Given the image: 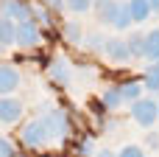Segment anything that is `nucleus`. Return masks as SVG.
Returning <instances> with one entry per match:
<instances>
[{
	"mask_svg": "<svg viewBox=\"0 0 159 157\" xmlns=\"http://www.w3.org/2000/svg\"><path fill=\"white\" fill-rule=\"evenodd\" d=\"M126 8H129V14H131V20H134V22H145V20H148V14H151L148 0H126Z\"/></svg>",
	"mask_w": 159,
	"mask_h": 157,
	"instance_id": "obj_8",
	"label": "nucleus"
},
{
	"mask_svg": "<svg viewBox=\"0 0 159 157\" xmlns=\"http://www.w3.org/2000/svg\"><path fill=\"white\" fill-rule=\"evenodd\" d=\"M143 90H159V76H154V73H145Z\"/></svg>",
	"mask_w": 159,
	"mask_h": 157,
	"instance_id": "obj_20",
	"label": "nucleus"
},
{
	"mask_svg": "<svg viewBox=\"0 0 159 157\" xmlns=\"http://www.w3.org/2000/svg\"><path fill=\"white\" fill-rule=\"evenodd\" d=\"M50 79L53 81H67L70 79V67H67V62L59 56V59H53V65H50Z\"/></svg>",
	"mask_w": 159,
	"mask_h": 157,
	"instance_id": "obj_13",
	"label": "nucleus"
},
{
	"mask_svg": "<svg viewBox=\"0 0 159 157\" xmlns=\"http://www.w3.org/2000/svg\"><path fill=\"white\" fill-rule=\"evenodd\" d=\"M131 118L140 124V126H151L159 118V104L151 101V98H137L131 104Z\"/></svg>",
	"mask_w": 159,
	"mask_h": 157,
	"instance_id": "obj_1",
	"label": "nucleus"
},
{
	"mask_svg": "<svg viewBox=\"0 0 159 157\" xmlns=\"http://www.w3.org/2000/svg\"><path fill=\"white\" fill-rule=\"evenodd\" d=\"M20 87V73L11 65H0V96H8Z\"/></svg>",
	"mask_w": 159,
	"mask_h": 157,
	"instance_id": "obj_7",
	"label": "nucleus"
},
{
	"mask_svg": "<svg viewBox=\"0 0 159 157\" xmlns=\"http://www.w3.org/2000/svg\"><path fill=\"white\" fill-rule=\"evenodd\" d=\"M0 157H14V146L6 138H0Z\"/></svg>",
	"mask_w": 159,
	"mask_h": 157,
	"instance_id": "obj_21",
	"label": "nucleus"
},
{
	"mask_svg": "<svg viewBox=\"0 0 159 157\" xmlns=\"http://www.w3.org/2000/svg\"><path fill=\"white\" fill-rule=\"evenodd\" d=\"M131 22H134V20H131V14H129L126 3H120V6H117V11H115V20H112V25H115L117 31H126Z\"/></svg>",
	"mask_w": 159,
	"mask_h": 157,
	"instance_id": "obj_12",
	"label": "nucleus"
},
{
	"mask_svg": "<svg viewBox=\"0 0 159 157\" xmlns=\"http://www.w3.org/2000/svg\"><path fill=\"white\" fill-rule=\"evenodd\" d=\"M148 73H154V76H159V59L154 62V65H151V67H148Z\"/></svg>",
	"mask_w": 159,
	"mask_h": 157,
	"instance_id": "obj_23",
	"label": "nucleus"
},
{
	"mask_svg": "<svg viewBox=\"0 0 159 157\" xmlns=\"http://www.w3.org/2000/svg\"><path fill=\"white\" fill-rule=\"evenodd\" d=\"M42 124H45V129H48L50 138H61V135L67 132V118H64L61 110H53V112L42 115Z\"/></svg>",
	"mask_w": 159,
	"mask_h": 157,
	"instance_id": "obj_5",
	"label": "nucleus"
},
{
	"mask_svg": "<svg viewBox=\"0 0 159 157\" xmlns=\"http://www.w3.org/2000/svg\"><path fill=\"white\" fill-rule=\"evenodd\" d=\"M14 42V22L0 17V45H11Z\"/></svg>",
	"mask_w": 159,
	"mask_h": 157,
	"instance_id": "obj_15",
	"label": "nucleus"
},
{
	"mask_svg": "<svg viewBox=\"0 0 159 157\" xmlns=\"http://www.w3.org/2000/svg\"><path fill=\"white\" fill-rule=\"evenodd\" d=\"M95 157H115V155H112V152H106V149H103V152H98V155H95Z\"/></svg>",
	"mask_w": 159,
	"mask_h": 157,
	"instance_id": "obj_24",
	"label": "nucleus"
},
{
	"mask_svg": "<svg viewBox=\"0 0 159 157\" xmlns=\"http://www.w3.org/2000/svg\"><path fill=\"white\" fill-rule=\"evenodd\" d=\"M67 8L75 11V14H84V11L92 8V0H67Z\"/></svg>",
	"mask_w": 159,
	"mask_h": 157,
	"instance_id": "obj_18",
	"label": "nucleus"
},
{
	"mask_svg": "<svg viewBox=\"0 0 159 157\" xmlns=\"http://www.w3.org/2000/svg\"><path fill=\"white\" fill-rule=\"evenodd\" d=\"M48 140H50V135H48V129H45L42 118H36V121H31V124H25V126H22V143H25V146L39 149V146H45Z\"/></svg>",
	"mask_w": 159,
	"mask_h": 157,
	"instance_id": "obj_3",
	"label": "nucleus"
},
{
	"mask_svg": "<svg viewBox=\"0 0 159 157\" xmlns=\"http://www.w3.org/2000/svg\"><path fill=\"white\" fill-rule=\"evenodd\" d=\"M117 90H120V98H126V101H137L143 96V84L140 81H129V84H123Z\"/></svg>",
	"mask_w": 159,
	"mask_h": 157,
	"instance_id": "obj_14",
	"label": "nucleus"
},
{
	"mask_svg": "<svg viewBox=\"0 0 159 157\" xmlns=\"http://www.w3.org/2000/svg\"><path fill=\"white\" fill-rule=\"evenodd\" d=\"M20 115H22V104L17 98L3 96L0 98V124H14V121H20Z\"/></svg>",
	"mask_w": 159,
	"mask_h": 157,
	"instance_id": "obj_6",
	"label": "nucleus"
},
{
	"mask_svg": "<svg viewBox=\"0 0 159 157\" xmlns=\"http://www.w3.org/2000/svg\"><path fill=\"white\" fill-rule=\"evenodd\" d=\"M126 45H129V53L143 56V48H145V34H134V37H129V39H126Z\"/></svg>",
	"mask_w": 159,
	"mask_h": 157,
	"instance_id": "obj_16",
	"label": "nucleus"
},
{
	"mask_svg": "<svg viewBox=\"0 0 159 157\" xmlns=\"http://www.w3.org/2000/svg\"><path fill=\"white\" fill-rule=\"evenodd\" d=\"M67 37H70V39H81V34H78V25H73V22H70V25H67Z\"/></svg>",
	"mask_w": 159,
	"mask_h": 157,
	"instance_id": "obj_22",
	"label": "nucleus"
},
{
	"mask_svg": "<svg viewBox=\"0 0 159 157\" xmlns=\"http://www.w3.org/2000/svg\"><path fill=\"white\" fill-rule=\"evenodd\" d=\"M143 56H148L151 62H157V59H159V28H154V31H148V34H145Z\"/></svg>",
	"mask_w": 159,
	"mask_h": 157,
	"instance_id": "obj_11",
	"label": "nucleus"
},
{
	"mask_svg": "<svg viewBox=\"0 0 159 157\" xmlns=\"http://www.w3.org/2000/svg\"><path fill=\"white\" fill-rule=\"evenodd\" d=\"M103 53H106L115 65H126V62L131 59L126 39H109V42H103Z\"/></svg>",
	"mask_w": 159,
	"mask_h": 157,
	"instance_id": "obj_4",
	"label": "nucleus"
},
{
	"mask_svg": "<svg viewBox=\"0 0 159 157\" xmlns=\"http://www.w3.org/2000/svg\"><path fill=\"white\" fill-rule=\"evenodd\" d=\"M117 157H145V152H143L140 146L129 143V146H123V149H120V155H117Z\"/></svg>",
	"mask_w": 159,
	"mask_h": 157,
	"instance_id": "obj_19",
	"label": "nucleus"
},
{
	"mask_svg": "<svg viewBox=\"0 0 159 157\" xmlns=\"http://www.w3.org/2000/svg\"><path fill=\"white\" fill-rule=\"evenodd\" d=\"M95 8H98V17H101V22H106V25H112V20H115V11H117V0H98V3H92Z\"/></svg>",
	"mask_w": 159,
	"mask_h": 157,
	"instance_id": "obj_10",
	"label": "nucleus"
},
{
	"mask_svg": "<svg viewBox=\"0 0 159 157\" xmlns=\"http://www.w3.org/2000/svg\"><path fill=\"white\" fill-rule=\"evenodd\" d=\"M3 11H6V20H28V6L20 3V0H3Z\"/></svg>",
	"mask_w": 159,
	"mask_h": 157,
	"instance_id": "obj_9",
	"label": "nucleus"
},
{
	"mask_svg": "<svg viewBox=\"0 0 159 157\" xmlns=\"http://www.w3.org/2000/svg\"><path fill=\"white\" fill-rule=\"evenodd\" d=\"M39 39H42V34H39V28H36V22L20 20V22L14 25V42H17L20 48H36Z\"/></svg>",
	"mask_w": 159,
	"mask_h": 157,
	"instance_id": "obj_2",
	"label": "nucleus"
},
{
	"mask_svg": "<svg viewBox=\"0 0 159 157\" xmlns=\"http://www.w3.org/2000/svg\"><path fill=\"white\" fill-rule=\"evenodd\" d=\"M101 101H103V107H109V110H115V107H120V90H103V96H101Z\"/></svg>",
	"mask_w": 159,
	"mask_h": 157,
	"instance_id": "obj_17",
	"label": "nucleus"
}]
</instances>
